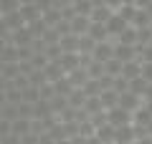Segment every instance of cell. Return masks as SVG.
Here are the masks:
<instances>
[{"label":"cell","instance_id":"cell-1","mask_svg":"<svg viewBox=\"0 0 152 144\" xmlns=\"http://www.w3.org/2000/svg\"><path fill=\"white\" fill-rule=\"evenodd\" d=\"M107 116H109V124H114V127H127V124H132L134 114L127 111V109H122V106H114V109L107 111Z\"/></svg>","mask_w":152,"mask_h":144},{"label":"cell","instance_id":"cell-2","mask_svg":"<svg viewBox=\"0 0 152 144\" xmlns=\"http://www.w3.org/2000/svg\"><path fill=\"white\" fill-rule=\"evenodd\" d=\"M129 25H132V23H127L124 18L119 15V13H114V15L107 20V31H109V36H112V41H114V38H119Z\"/></svg>","mask_w":152,"mask_h":144},{"label":"cell","instance_id":"cell-3","mask_svg":"<svg viewBox=\"0 0 152 144\" xmlns=\"http://www.w3.org/2000/svg\"><path fill=\"white\" fill-rule=\"evenodd\" d=\"M28 23H26V18L20 15V10H15V13H5L3 15V31H10V33H15V31H20V28H26Z\"/></svg>","mask_w":152,"mask_h":144},{"label":"cell","instance_id":"cell-4","mask_svg":"<svg viewBox=\"0 0 152 144\" xmlns=\"http://www.w3.org/2000/svg\"><path fill=\"white\" fill-rule=\"evenodd\" d=\"M114 58H119L122 63L140 58V53H137V46H127V43H117V41H114Z\"/></svg>","mask_w":152,"mask_h":144},{"label":"cell","instance_id":"cell-5","mask_svg":"<svg viewBox=\"0 0 152 144\" xmlns=\"http://www.w3.org/2000/svg\"><path fill=\"white\" fill-rule=\"evenodd\" d=\"M145 104V99L142 96H137V94H132V91H124V94H119V106L122 109H127V111H132L134 114L137 109Z\"/></svg>","mask_w":152,"mask_h":144},{"label":"cell","instance_id":"cell-6","mask_svg":"<svg viewBox=\"0 0 152 144\" xmlns=\"http://www.w3.org/2000/svg\"><path fill=\"white\" fill-rule=\"evenodd\" d=\"M58 61H61V66H64L66 73H74L76 68H81V66H84V56L81 53H64Z\"/></svg>","mask_w":152,"mask_h":144},{"label":"cell","instance_id":"cell-7","mask_svg":"<svg viewBox=\"0 0 152 144\" xmlns=\"http://www.w3.org/2000/svg\"><path fill=\"white\" fill-rule=\"evenodd\" d=\"M61 48H64V53H79L81 51V36H76V33H66L61 36Z\"/></svg>","mask_w":152,"mask_h":144},{"label":"cell","instance_id":"cell-8","mask_svg":"<svg viewBox=\"0 0 152 144\" xmlns=\"http://www.w3.org/2000/svg\"><path fill=\"white\" fill-rule=\"evenodd\" d=\"M0 63H20V48H18L15 43H3Z\"/></svg>","mask_w":152,"mask_h":144},{"label":"cell","instance_id":"cell-9","mask_svg":"<svg viewBox=\"0 0 152 144\" xmlns=\"http://www.w3.org/2000/svg\"><path fill=\"white\" fill-rule=\"evenodd\" d=\"M94 58L102 61V63H107L109 58H114V41H104V43H96V48H94Z\"/></svg>","mask_w":152,"mask_h":144},{"label":"cell","instance_id":"cell-10","mask_svg":"<svg viewBox=\"0 0 152 144\" xmlns=\"http://www.w3.org/2000/svg\"><path fill=\"white\" fill-rule=\"evenodd\" d=\"M20 15L26 18V23H33V20H38V18H43V10H41L36 3H23L20 5Z\"/></svg>","mask_w":152,"mask_h":144},{"label":"cell","instance_id":"cell-11","mask_svg":"<svg viewBox=\"0 0 152 144\" xmlns=\"http://www.w3.org/2000/svg\"><path fill=\"white\" fill-rule=\"evenodd\" d=\"M89 28H91V18L89 15H76L74 20H71V31H74L76 36H86Z\"/></svg>","mask_w":152,"mask_h":144},{"label":"cell","instance_id":"cell-12","mask_svg":"<svg viewBox=\"0 0 152 144\" xmlns=\"http://www.w3.org/2000/svg\"><path fill=\"white\" fill-rule=\"evenodd\" d=\"M43 71H46V76H48V81H51V84H56L58 79H64V76H69V73L64 71V66H61V61H51V63L46 66Z\"/></svg>","mask_w":152,"mask_h":144},{"label":"cell","instance_id":"cell-13","mask_svg":"<svg viewBox=\"0 0 152 144\" xmlns=\"http://www.w3.org/2000/svg\"><path fill=\"white\" fill-rule=\"evenodd\" d=\"M96 137L102 139L104 144H117V127H114V124H104V127L96 129Z\"/></svg>","mask_w":152,"mask_h":144},{"label":"cell","instance_id":"cell-14","mask_svg":"<svg viewBox=\"0 0 152 144\" xmlns=\"http://www.w3.org/2000/svg\"><path fill=\"white\" fill-rule=\"evenodd\" d=\"M99 99H102L104 109H114V106H119V91H114V89H104L102 94H99Z\"/></svg>","mask_w":152,"mask_h":144},{"label":"cell","instance_id":"cell-15","mask_svg":"<svg viewBox=\"0 0 152 144\" xmlns=\"http://www.w3.org/2000/svg\"><path fill=\"white\" fill-rule=\"evenodd\" d=\"M33 41H36V36L31 33V28H28V25L13 33V43H15V46H33Z\"/></svg>","mask_w":152,"mask_h":144},{"label":"cell","instance_id":"cell-16","mask_svg":"<svg viewBox=\"0 0 152 144\" xmlns=\"http://www.w3.org/2000/svg\"><path fill=\"white\" fill-rule=\"evenodd\" d=\"M122 76L124 79H137V76H142V61L140 58H134V61H127L124 63V68H122Z\"/></svg>","mask_w":152,"mask_h":144},{"label":"cell","instance_id":"cell-17","mask_svg":"<svg viewBox=\"0 0 152 144\" xmlns=\"http://www.w3.org/2000/svg\"><path fill=\"white\" fill-rule=\"evenodd\" d=\"M102 111H107L104 104H102V99H99V96H89L86 104H84V114H86V116H94V114H102Z\"/></svg>","mask_w":152,"mask_h":144},{"label":"cell","instance_id":"cell-18","mask_svg":"<svg viewBox=\"0 0 152 144\" xmlns=\"http://www.w3.org/2000/svg\"><path fill=\"white\" fill-rule=\"evenodd\" d=\"M33 132V119H23L18 116L15 121H13V134H18V137H26V134Z\"/></svg>","mask_w":152,"mask_h":144},{"label":"cell","instance_id":"cell-19","mask_svg":"<svg viewBox=\"0 0 152 144\" xmlns=\"http://www.w3.org/2000/svg\"><path fill=\"white\" fill-rule=\"evenodd\" d=\"M117 10H112L109 5H99V8H94V13H91V20L94 23H107L109 18L114 15Z\"/></svg>","mask_w":152,"mask_h":144},{"label":"cell","instance_id":"cell-20","mask_svg":"<svg viewBox=\"0 0 152 144\" xmlns=\"http://www.w3.org/2000/svg\"><path fill=\"white\" fill-rule=\"evenodd\" d=\"M147 86H150V81H147L145 76H137V79H132V81H129V91H132V94H137V96H142V99H145Z\"/></svg>","mask_w":152,"mask_h":144},{"label":"cell","instance_id":"cell-21","mask_svg":"<svg viewBox=\"0 0 152 144\" xmlns=\"http://www.w3.org/2000/svg\"><path fill=\"white\" fill-rule=\"evenodd\" d=\"M86 99H89V96L84 94V89H74V91H71V96H69V104H71L74 109H84Z\"/></svg>","mask_w":152,"mask_h":144},{"label":"cell","instance_id":"cell-22","mask_svg":"<svg viewBox=\"0 0 152 144\" xmlns=\"http://www.w3.org/2000/svg\"><path fill=\"white\" fill-rule=\"evenodd\" d=\"M53 86H56V94H61V96H71V91L76 89V86L71 84V79H69V76H64V79H58V81H56Z\"/></svg>","mask_w":152,"mask_h":144},{"label":"cell","instance_id":"cell-23","mask_svg":"<svg viewBox=\"0 0 152 144\" xmlns=\"http://www.w3.org/2000/svg\"><path fill=\"white\" fill-rule=\"evenodd\" d=\"M28 28H31V33H33V36H36V38H43L46 36V31H48V23H46L43 20V18H38V20H33V23H28Z\"/></svg>","mask_w":152,"mask_h":144},{"label":"cell","instance_id":"cell-24","mask_svg":"<svg viewBox=\"0 0 152 144\" xmlns=\"http://www.w3.org/2000/svg\"><path fill=\"white\" fill-rule=\"evenodd\" d=\"M81 89H84V94H86V96H99V94H102V81H99V79H89L86 81V84H84L81 86Z\"/></svg>","mask_w":152,"mask_h":144},{"label":"cell","instance_id":"cell-25","mask_svg":"<svg viewBox=\"0 0 152 144\" xmlns=\"http://www.w3.org/2000/svg\"><path fill=\"white\" fill-rule=\"evenodd\" d=\"M104 68H107V73H109V76H114V79H117V76H122V68H124V63H122L119 58H109L107 63H104Z\"/></svg>","mask_w":152,"mask_h":144},{"label":"cell","instance_id":"cell-26","mask_svg":"<svg viewBox=\"0 0 152 144\" xmlns=\"http://www.w3.org/2000/svg\"><path fill=\"white\" fill-rule=\"evenodd\" d=\"M20 76V63H3V79L5 81H13Z\"/></svg>","mask_w":152,"mask_h":144},{"label":"cell","instance_id":"cell-27","mask_svg":"<svg viewBox=\"0 0 152 144\" xmlns=\"http://www.w3.org/2000/svg\"><path fill=\"white\" fill-rule=\"evenodd\" d=\"M74 8H76L79 15H89V18H91V13H94V3H91V0H76Z\"/></svg>","mask_w":152,"mask_h":144},{"label":"cell","instance_id":"cell-28","mask_svg":"<svg viewBox=\"0 0 152 144\" xmlns=\"http://www.w3.org/2000/svg\"><path fill=\"white\" fill-rule=\"evenodd\" d=\"M43 20L48 23V25H58V23L64 20V15H61L58 8H51V10H46V13H43Z\"/></svg>","mask_w":152,"mask_h":144},{"label":"cell","instance_id":"cell-29","mask_svg":"<svg viewBox=\"0 0 152 144\" xmlns=\"http://www.w3.org/2000/svg\"><path fill=\"white\" fill-rule=\"evenodd\" d=\"M23 101H28V104L41 101V89H38V86H28V89L23 91Z\"/></svg>","mask_w":152,"mask_h":144},{"label":"cell","instance_id":"cell-30","mask_svg":"<svg viewBox=\"0 0 152 144\" xmlns=\"http://www.w3.org/2000/svg\"><path fill=\"white\" fill-rule=\"evenodd\" d=\"M3 15L5 13H15V10H20V0H3Z\"/></svg>","mask_w":152,"mask_h":144},{"label":"cell","instance_id":"cell-31","mask_svg":"<svg viewBox=\"0 0 152 144\" xmlns=\"http://www.w3.org/2000/svg\"><path fill=\"white\" fill-rule=\"evenodd\" d=\"M0 144H20V137L18 134H5V137L0 139Z\"/></svg>","mask_w":152,"mask_h":144},{"label":"cell","instance_id":"cell-32","mask_svg":"<svg viewBox=\"0 0 152 144\" xmlns=\"http://www.w3.org/2000/svg\"><path fill=\"white\" fill-rule=\"evenodd\" d=\"M142 76L152 84V61H150V63H142Z\"/></svg>","mask_w":152,"mask_h":144},{"label":"cell","instance_id":"cell-33","mask_svg":"<svg viewBox=\"0 0 152 144\" xmlns=\"http://www.w3.org/2000/svg\"><path fill=\"white\" fill-rule=\"evenodd\" d=\"M36 5L46 13V10H51V8H53V0H36Z\"/></svg>","mask_w":152,"mask_h":144},{"label":"cell","instance_id":"cell-34","mask_svg":"<svg viewBox=\"0 0 152 144\" xmlns=\"http://www.w3.org/2000/svg\"><path fill=\"white\" fill-rule=\"evenodd\" d=\"M107 5L112 8V10H119V8L124 5V0H107Z\"/></svg>","mask_w":152,"mask_h":144},{"label":"cell","instance_id":"cell-35","mask_svg":"<svg viewBox=\"0 0 152 144\" xmlns=\"http://www.w3.org/2000/svg\"><path fill=\"white\" fill-rule=\"evenodd\" d=\"M134 144H152V137H150V134H145V137H140Z\"/></svg>","mask_w":152,"mask_h":144},{"label":"cell","instance_id":"cell-36","mask_svg":"<svg viewBox=\"0 0 152 144\" xmlns=\"http://www.w3.org/2000/svg\"><path fill=\"white\" fill-rule=\"evenodd\" d=\"M134 5H137V8H150L152 0H134Z\"/></svg>","mask_w":152,"mask_h":144},{"label":"cell","instance_id":"cell-37","mask_svg":"<svg viewBox=\"0 0 152 144\" xmlns=\"http://www.w3.org/2000/svg\"><path fill=\"white\" fill-rule=\"evenodd\" d=\"M145 101H152V84L147 86V91H145Z\"/></svg>","mask_w":152,"mask_h":144},{"label":"cell","instance_id":"cell-38","mask_svg":"<svg viewBox=\"0 0 152 144\" xmlns=\"http://www.w3.org/2000/svg\"><path fill=\"white\" fill-rule=\"evenodd\" d=\"M150 31H152V23H150Z\"/></svg>","mask_w":152,"mask_h":144},{"label":"cell","instance_id":"cell-39","mask_svg":"<svg viewBox=\"0 0 152 144\" xmlns=\"http://www.w3.org/2000/svg\"><path fill=\"white\" fill-rule=\"evenodd\" d=\"M117 144H122V142H117Z\"/></svg>","mask_w":152,"mask_h":144}]
</instances>
